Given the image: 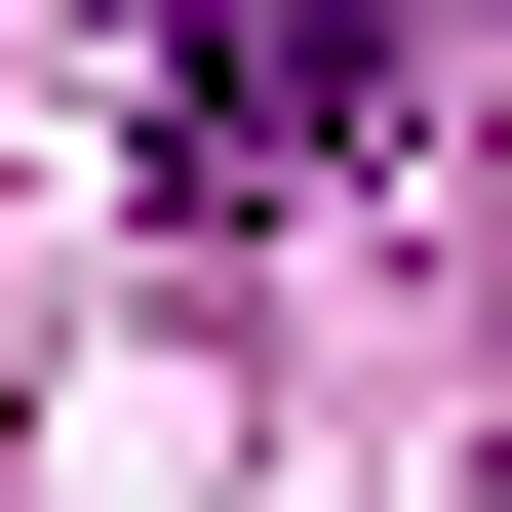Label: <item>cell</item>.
Instances as JSON below:
<instances>
[{"label":"cell","instance_id":"6da1fadb","mask_svg":"<svg viewBox=\"0 0 512 512\" xmlns=\"http://www.w3.org/2000/svg\"><path fill=\"white\" fill-rule=\"evenodd\" d=\"M394 119H434V0H158V158L197 197H316Z\"/></svg>","mask_w":512,"mask_h":512}]
</instances>
